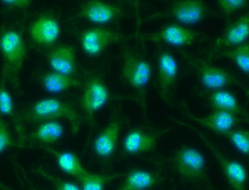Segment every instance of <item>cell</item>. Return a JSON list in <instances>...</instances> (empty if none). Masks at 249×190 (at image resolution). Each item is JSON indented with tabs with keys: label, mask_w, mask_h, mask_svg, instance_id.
<instances>
[{
	"label": "cell",
	"mask_w": 249,
	"mask_h": 190,
	"mask_svg": "<svg viewBox=\"0 0 249 190\" xmlns=\"http://www.w3.org/2000/svg\"><path fill=\"white\" fill-rule=\"evenodd\" d=\"M65 118L71 125L73 134H76L81 123L79 114L70 105L54 97L41 99L16 114L15 123H41Z\"/></svg>",
	"instance_id": "6da1fadb"
},
{
	"label": "cell",
	"mask_w": 249,
	"mask_h": 190,
	"mask_svg": "<svg viewBox=\"0 0 249 190\" xmlns=\"http://www.w3.org/2000/svg\"><path fill=\"white\" fill-rule=\"evenodd\" d=\"M47 60L53 71L71 76L76 68L75 49L68 45L56 46L49 51Z\"/></svg>",
	"instance_id": "9a60e30c"
},
{
	"label": "cell",
	"mask_w": 249,
	"mask_h": 190,
	"mask_svg": "<svg viewBox=\"0 0 249 190\" xmlns=\"http://www.w3.org/2000/svg\"><path fill=\"white\" fill-rule=\"evenodd\" d=\"M180 53L206 88L217 90L232 84L241 85L239 81L227 71L212 65L208 61L199 59L184 51H180Z\"/></svg>",
	"instance_id": "3957f363"
},
{
	"label": "cell",
	"mask_w": 249,
	"mask_h": 190,
	"mask_svg": "<svg viewBox=\"0 0 249 190\" xmlns=\"http://www.w3.org/2000/svg\"><path fill=\"white\" fill-rule=\"evenodd\" d=\"M63 133V127L61 123L52 120L42 122L28 136L30 140L37 141L45 144L56 142Z\"/></svg>",
	"instance_id": "603a6c76"
},
{
	"label": "cell",
	"mask_w": 249,
	"mask_h": 190,
	"mask_svg": "<svg viewBox=\"0 0 249 190\" xmlns=\"http://www.w3.org/2000/svg\"><path fill=\"white\" fill-rule=\"evenodd\" d=\"M60 28L56 20L49 16L36 19L31 24L30 34L33 40L44 46L53 45L57 40Z\"/></svg>",
	"instance_id": "5bb4252c"
},
{
	"label": "cell",
	"mask_w": 249,
	"mask_h": 190,
	"mask_svg": "<svg viewBox=\"0 0 249 190\" xmlns=\"http://www.w3.org/2000/svg\"><path fill=\"white\" fill-rule=\"evenodd\" d=\"M208 12V7L202 0H177L172 4L167 15L183 24H192L202 20Z\"/></svg>",
	"instance_id": "7c38bea8"
},
{
	"label": "cell",
	"mask_w": 249,
	"mask_h": 190,
	"mask_svg": "<svg viewBox=\"0 0 249 190\" xmlns=\"http://www.w3.org/2000/svg\"><path fill=\"white\" fill-rule=\"evenodd\" d=\"M22 146L13 139L7 121L0 114V153L9 148Z\"/></svg>",
	"instance_id": "83f0119b"
},
{
	"label": "cell",
	"mask_w": 249,
	"mask_h": 190,
	"mask_svg": "<svg viewBox=\"0 0 249 190\" xmlns=\"http://www.w3.org/2000/svg\"><path fill=\"white\" fill-rule=\"evenodd\" d=\"M126 177L116 190H144L159 182V175L151 171L135 169L126 173Z\"/></svg>",
	"instance_id": "d6986e66"
},
{
	"label": "cell",
	"mask_w": 249,
	"mask_h": 190,
	"mask_svg": "<svg viewBox=\"0 0 249 190\" xmlns=\"http://www.w3.org/2000/svg\"><path fill=\"white\" fill-rule=\"evenodd\" d=\"M122 38V36L113 30L94 27L83 32L80 41L84 52L94 56L102 53L110 44L119 42Z\"/></svg>",
	"instance_id": "8fae6325"
},
{
	"label": "cell",
	"mask_w": 249,
	"mask_h": 190,
	"mask_svg": "<svg viewBox=\"0 0 249 190\" xmlns=\"http://www.w3.org/2000/svg\"><path fill=\"white\" fill-rule=\"evenodd\" d=\"M199 34L178 24H169L159 31L140 36L143 40L157 43L163 42L174 46H188L192 44Z\"/></svg>",
	"instance_id": "9c48e42d"
},
{
	"label": "cell",
	"mask_w": 249,
	"mask_h": 190,
	"mask_svg": "<svg viewBox=\"0 0 249 190\" xmlns=\"http://www.w3.org/2000/svg\"><path fill=\"white\" fill-rule=\"evenodd\" d=\"M235 148L245 155L249 152V133L246 129H231L222 134Z\"/></svg>",
	"instance_id": "4316f807"
},
{
	"label": "cell",
	"mask_w": 249,
	"mask_h": 190,
	"mask_svg": "<svg viewBox=\"0 0 249 190\" xmlns=\"http://www.w3.org/2000/svg\"><path fill=\"white\" fill-rule=\"evenodd\" d=\"M219 8L226 18L235 11L243 8L248 3L246 0H218L217 1Z\"/></svg>",
	"instance_id": "f546056e"
},
{
	"label": "cell",
	"mask_w": 249,
	"mask_h": 190,
	"mask_svg": "<svg viewBox=\"0 0 249 190\" xmlns=\"http://www.w3.org/2000/svg\"></svg>",
	"instance_id": "d6a6232c"
},
{
	"label": "cell",
	"mask_w": 249,
	"mask_h": 190,
	"mask_svg": "<svg viewBox=\"0 0 249 190\" xmlns=\"http://www.w3.org/2000/svg\"><path fill=\"white\" fill-rule=\"evenodd\" d=\"M40 81L44 89L51 93H58L72 87L81 86L82 83L70 76L49 71L43 73Z\"/></svg>",
	"instance_id": "44dd1931"
},
{
	"label": "cell",
	"mask_w": 249,
	"mask_h": 190,
	"mask_svg": "<svg viewBox=\"0 0 249 190\" xmlns=\"http://www.w3.org/2000/svg\"><path fill=\"white\" fill-rule=\"evenodd\" d=\"M196 132L218 161L226 177L233 190H246L247 172L245 167L238 161L226 157L206 137L197 131Z\"/></svg>",
	"instance_id": "30bf717a"
},
{
	"label": "cell",
	"mask_w": 249,
	"mask_h": 190,
	"mask_svg": "<svg viewBox=\"0 0 249 190\" xmlns=\"http://www.w3.org/2000/svg\"><path fill=\"white\" fill-rule=\"evenodd\" d=\"M178 75V65L173 55L161 49L158 56V86L161 98L167 103L171 99Z\"/></svg>",
	"instance_id": "8992f818"
},
{
	"label": "cell",
	"mask_w": 249,
	"mask_h": 190,
	"mask_svg": "<svg viewBox=\"0 0 249 190\" xmlns=\"http://www.w3.org/2000/svg\"><path fill=\"white\" fill-rule=\"evenodd\" d=\"M218 57H223L232 60L245 74L249 71V44L244 43L237 47L220 52Z\"/></svg>",
	"instance_id": "d4e9b609"
},
{
	"label": "cell",
	"mask_w": 249,
	"mask_h": 190,
	"mask_svg": "<svg viewBox=\"0 0 249 190\" xmlns=\"http://www.w3.org/2000/svg\"><path fill=\"white\" fill-rule=\"evenodd\" d=\"M120 128V121L113 120L96 137L93 143V150L99 157L106 158L114 152Z\"/></svg>",
	"instance_id": "2e32d148"
},
{
	"label": "cell",
	"mask_w": 249,
	"mask_h": 190,
	"mask_svg": "<svg viewBox=\"0 0 249 190\" xmlns=\"http://www.w3.org/2000/svg\"><path fill=\"white\" fill-rule=\"evenodd\" d=\"M124 172L113 174H100L87 171L77 180L81 184V190H103L107 183L124 175Z\"/></svg>",
	"instance_id": "cb8c5ba5"
},
{
	"label": "cell",
	"mask_w": 249,
	"mask_h": 190,
	"mask_svg": "<svg viewBox=\"0 0 249 190\" xmlns=\"http://www.w3.org/2000/svg\"><path fill=\"white\" fill-rule=\"evenodd\" d=\"M0 190H13L8 186H6L0 181Z\"/></svg>",
	"instance_id": "1f68e13d"
},
{
	"label": "cell",
	"mask_w": 249,
	"mask_h": 190,
	"mask_svg": "<svg viewBox=\"0 0 249 190\" xmlns=\"http://www.w3.org/2000/svg\"><path fill=\"white\" fill-rule=\"evenodd\" d=\"M36 171L49 180L54 186L55 190H81L75 184L59 178L41 169H36Z\"/></svg>",
	"instance_id": "f1b7e54d"
},
{
	"label": "cell",
	"mask_w": 249,
	"mask_h": 190,
	"mask_svg": "<svg viewBox=\"0 0 249 190\" xmlns=\"http://www.w3.org/2000/svg\"><path fill=\"white\" fill-rule=\"evenodd\" d=\"M175 171L183 178L196 182L206 179V161L202 153L195 148L184 146L177 150L172 159Z\"/></svg>",
	"instance_id": "277c9868"
},
{
	"label": "cell",
	"mask_w": 249,
	"mask_h": 190,
	"mask_svg": "<svg viewBox=\"0 0 249 190\" xmlns=\"http://www.w3.org/2000/svg\"><path fill=\"white\" fill-rule=\"evenodd\" d=\"M249 34V14H245L230 22L221 35L213 42L208 60L220 50L244 43Z\"/></svg>",
	"instance_id": "ba28073f"
},
{
	"label": "cell",
	"mask_w": 249,
	"mask_h": 190,
	"mask_svg": "<svg viewBox=\"0 0 249 190\" xmlns=\"http://www.w3.org/2000/svg\"><path fill=\"white\" fill-rule=\"evenodd\" d=\"M192 116L200 125L221 134L233 129L239 120L237 115L228 112L218 110H213L203 117Z\"/></svg>",
	"instance_id": "ac0fdd59"
},
{
	"label": "cell",
	"mask_w": 249,
	"mask_h": 190,
	"mask_svg": "<svg viewBox=\"0 0 249 190\" xmlns=\"http://www.w3.org/2000/svg\"><path fill=\"white\" fill-rule=\"evenodd\" d=\"M0 1L6 6L18 8H26L31 2L29 0H3Z\"/></svg>",
	"instance_id": "4dcf8cb0"
},
{
	"label": "cell",
	"mask_w": 249,
	"mask_h": 190,
	"mask_svg": "<svg viewBox=\"0 0 249 190\" xmlns=\"http://www.w3.org/2000/svg\"><path fill=\"white\" fill-rule=\"evenodd\" d=\"M208 101L213 110L228 112L237 116L246 115L245 110L239 104L234 96L227 91L215 90L209 95Z\"/></svg>",
	"instance_id": "7402d4cb"
},
{
	"label": "cell",
	"mask_w": 249,
	"mask_h": 190,
	"mask_svg": "<svg viewBox=\"0 0 249 190\" xmlns=\"http://www.w3.org/2000/svg\"><path fill=\"white\" fill-rule=\"evenodd\" d=\"M123 56V76L138 92L144 106L145 90L151 77V66L147 60L126 48L124 50Z\"/></svg>",
	"instance_id": "5b68a950"
},
{
	"label": "cell",
	"mask_w": 249,
	"mask_h": 190,
	"mask_svg": "<svg viewBox=\"0 0 249 190\" xmlns=\"http://www.w3.org/2000/svg\"><path fill=\"white\" fill-rule=\"evenodd\" d=\"M40 146L55 157L59 167L64 172L78 179L87 171L75 154L69 152L58 151L45 145Z\"/></svg>",
	"instance_id": "ffe728a7"
},
{
	"label": "cell",
	"mask_w": 249,
	"mask_h": 190,
	"mask_svg": "<svg viewBox=\"0 0 249 190\" xmlns=\"http://www.w3.org/2000/svg\"><path fill=\"white\" fill-rule=\"evenodd\" d=\"M118 6L101 0H91L85 2L80 9L78 16L97 24L107 23L121 14Z\"/></svg>",
	"instance_id": "4fadbf2b"
},
{
	"label": "cell",
	"mask_w": 249,
	"mask_h": 190,
	"mask_svg": "<svg viewBox=\"0 0 249 190\" xmlns=\"http://www.w3.org/2000/svg\"><path fill=\"white\" fill-rule=\"evenodd\" d=\"M0 51L3 58L2 68L7 80L18 88L19 76L25 56V45L18 32L11 28L0 30Z\"/></svg>",
	"instance_id": "7a4b0ae2"
},
{
	"label": "cell",
	"mask_w": 249,
	"mask_h": 190,
	"mask_svg": "<svg viewBox=\"0 0 249 190\" xmlns=\"http://www.w3.org/2000/svg\"><path fill=\"white\" fill-rule=\"evenodd\" d=\"M158 135L140 129H134L128 132L123 142L124 150L128 153L146 152L154 149Z\"/></svg>",
	"instance_id": "e0dca14e"
},
{
	"label": "cell",
	"mask_w": 249,
	"mask_h": 190,
	"mask_svg": "<svg viewBox=\"0 0 249 190\" xmlns=\"http://www.w3.org/2000/svg\"><path fill=\"white\" fill-rule=\"evenodd\" d=\"M7 80L6 75L2 68L0 79V114L10 116L15 120L12 98L6 87Z\"/></svg>",
	"instance_id": "484cf974"
},
{
	"label": "cell",
	"mask_w": 249,
	"mask_h": 190,
	"mask_svg": "<svg viewBox=\"0 0 249 190\" xmlns=\"http://www.w3.org/2000/svg\"><path fill=\"white\" fill-rule=\"evenodd\" d=\"M108 90L99 76H92L87 82L81 98V105L87 118L91 123L94 114L107 102Z\"/></svg>",
	"instance_id": "52a82bcc"
}]
</instances>
